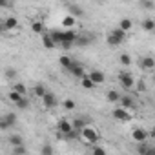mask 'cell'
<instances>
[{
    "label": "cell",
    "instance_id": "obj_1",
    "mask_svg": "<svg viewBox=\"0 0 155 155\" xmlns=\"http://www.w3.org/2000/svg\"><path fill=\"white\" fill-rule=\"evenodd\" d=\"M81 137H82L86 142H90V144H97V142H99V131H97L95 128H91V126H84V128L81 130Z\"/></svg>",
    "mask_w": 155,
    "mask_h": 155
},
{
    "label": "cell",
    "instance_id": "obj_2",
    "mask_svg": "<svg viewBox=\"0 0 155 155\" xmlns=\"http://www.w3.org/2000/svg\"><path fill=\"white\" fill-rule=\"evenodd\" d=\"M124 38H126V33L117 28V29H111V33L108 35V44L111 48H115V46H120L124 42Z\"/></svg>",
    "mask_w": 155,
    "mask_h": 155
},
{
    "label": "cell",
    "instance_id": "obj_3",
    "mask_svg": "<svg viewBox=\"0 0 155 155\" xmlns=\"http://www.w3.org/2000/svg\"><path fill=\"white\" fill-rule=\"evenodd\" d=\"M93 40H95V35H93V33H90V31H82L81 35H77L75 44H79V46H90Z\"/></svg>",
    "mask_w": 155,
    "mask_h": 155
},
{
    "label": "cell",
    "instance_id": "obj_4",
    "mask_svg": "<svg viewBox=\"0 0 155 155\" xmlns=\"http://www.w3.org/2000/svg\"><path fill=\"white\" fill-rule=\"evenodd\" d=\"M111 117H115V119L120 120V122H128V120L131 119V113H130L128 110H124V108H115V110L111 111Z\"/></svg>",
    "mask_w": 155,
    "mask_h": 155
},
{
    "label": "cell",
    "instance_id": "obj_5",
    "mask_svg": "<svg viewBox=\"0 0 155 155\" xmlns=\"http://www.w3.org/2000/svg\"><path fill=\"white\" fill-rule=\"evenodd\" d=\"M119 81H120L122 88H126V90L133 88V84H135V81H133V77H131V75H130L128 71H120V73H119Z\"/></svg>",
    "mask_w": 155,
    "mask_h": 155
},
{
    "label": "cell",
    "instance_id": "obj_6",
    "mask_svg": "<svg viewBox=\"0 0 155 155\" xmlns=\"http://www.w3.org/2000/svg\"><path fill=\"white\" fill-rule=\"evenodd\" d=\"M86 77H88V79H90L93 84H102V82H104V79H106L104 73H102V71H99V69H95V71H91V73H86Z\"/></svg>",
    "mask_w": 155,
    "mask_h": 155
},
{
    "label": "cell",
    "instance_id": "obj_7",
    "mask_svg": "<svg viewBox=\"0 0 155 155\" xmlns=\"http://www.w3.org/2000/svg\"><path fill=\"white\" fill-rule=\"evenodd\" d=\"M69 73H71L73 77H77V79H82V77H86V71H84V68H82L79 62H73V64H71Z\"/></svg>",
    "mask_w": 155,
    "mask_h": 155
},
{
    "label": "cell",
    "instance_id": "obj_8",
    "mask_svg": "<svg viewBox=\"0 0 155 155\" xmlns=\"http://www.w3.org/2000/svg\"><path fill=\"white\" fill-rule=\"evenodd\" d=\"M42 102H44V106H46L48 110H51V108H55V106H57V97H55L53 93L46 91V95L42 97Z\"/></svg>",
    "mask_w": 155,
    "mask_h": 155
},
{
    "label": "cell",
    "instance_id": "obj_9",
    "mask_svg": "<svg viewBox=\"0 0 155 155\" xmlns=\"http://www.w3.org/2000/svg\"><path fill=\"white\" fill-rule=\"evenodd\" d=\"M131 137H133L137 142H146V139H148V131L142 130V128H135V130L131 131Z\"/></svg>",
    "mask_w": 155,
    "mask_h": 155
},
{
    "label": "cell",
    "instance_id": "obj_10",
    "mask_svg": "<svg viewBox=\"0 0 155 155\" xmlns=\"http://www.w3.org/2000/svg\"><path fill=\"white\" fill-rule=\"evenodd\" d=\"M68 15H71L73 18L82 17V15H84V9H82L81 6H77V4H68Z\"/></svg>",
    "mask_w": 155,
    "mask_h": 155
},
{
    "label": "cell",
    "instance_id": "obj_11",
    "mask_svg": "<svg viewBox=\"0 0 155 155\" xmlns=\"http://www.w3.org/2000/svg\"><path fill=\"white\" fill-rule=\"evenodd\" d=\"M73 128H71V122L69 120H66V119H62L60 122H58V131H60V137H64V135H68L69 131H71Z\"/></svg>",
    "mask_w": 155,
    "mask_h": 155
},
{
    "label": "cell",
    "instance_id": "obj_12",
    "mask_svg": "<svg viewBox=\"0 0 155 155\" xmlns=\"http://www.w3.org/2000/svg\"><path fill=\"white\" fill-rule=\"evenodd\" d=\"M62 37H64V42L62 44H75V38H77V33L73 29H68V31H62Z\"/></svg>",
    "mask_w": 155,
    "mask_h": 155
},
{
    "label": "cell",
    "instance_id": "obj_13",
    "mask_svg": "<svg viewBox=\"0 0 155 155\" xmlns=\"http://www.w3.org/2000/svg\"><path fill=\"white\" fill-rule=\"evenodd\" d=\"M139 66L144 68V69H153V68H155V60H153L151 57H144V58L139 60Z\"/></svg>",
    "mask_w": 155,
    "mask_h": 155
},
{
    "label": "cell",
    "instance_id": "obj_14",
    "mask_svg": "<svg viewBox=\"0 0 155 155\" xmlns=\"http://www.w3.org/2000/svg\"><path fill=\"white\" fill-rule=\"evenodd\" d=\"M119 102H120V108H124V110H128V108H133V106H135V101H133L131 97H128V95L120 97V99H119Z\"/></svg>",
    "mask_w": 155,
    "mask_h": 155
},
{
    "label": "cell",
    "instance_id": "obj_15",
    "mask_svg": "<svg viewBox=\"0 0 155 155\" xmlns=\"http://www.w3.org/2000/svg\"><path fill=\"white\" fill-rule=\"evenodd\" d=\"M49 37H51V40H53V44H55V46H57V44H62V42H64L62 31H57V29H55V31H51V33H49Z\"/></svg>",
    "mask_w": 155,
    "mask_h": 155
},
{
    "label": "cell",
    "instance_id": "obj_16",
    "mask_svg": "<svg viewBox=\"0 0 155 155\" xmlns=\"http://www.w3.org/2000/svg\"><path fill=\"white\" fill-rule=\"evenodd\" d=\"M17 26H18V20H17L15 17H8V18H6V22H4L6 31H8V29H15Z\"/></svg>",
    "mask_w": 155,
    "mask_h": 155
},
{
    "label": "cell",
    "instance_id": "obj_17",
    "mask_svg": "<svg viewBox=\"0 0 155 155\" xmlns=\"http://www.w3.org/2000/svg\"><path fill=\"white\" fill-rule=\"evenodd\" d=\"M9 144L15 148V146H22L24 144V139L20 137V135H17V133H13V135H9Z\"/></svg>",
    "mask_w": 155,
    "mask_h": 155
},
{
    "label": "cell",
    "instance_id": "obj_18",
    "mask_svg": "<svg viewBox=\"0 0 155 155\" xmlns=\"http://www.w3.org/2000/svg\"><path fill=\"white\" fill-rule=\"evenodd\" d=\"M84 126H86V122H84V119H81V117H77V119L71 122V128H73V130H77V131H81Z\"/></svg>",
    "mask_w": 155,
    "mask_h": 155
},
{
    "label": "cell",
    "instance_id": "obj_19",
    "mask_svg": "<svg viewBox=\"0 0 155 155\" xmlns=\"http://www.w3.org/2000/svg\"><path fill=\"white\" fill-rule=\"evenodd\" d=\"M131 26H133V24H131V20H130V18H122V20H120V24H119V29H120V31H124V33H128V29H131Z\"/></svg>",
    "mask_w": 155,
    "mask_h": 155
},
{
    "label": "cell",
    "instance_id": "obj_20",
    "mask_svg": "<svg viewBox=\"0 0 155 155\" xmlns=\"http://www.w3.org/2000/svg\"><path fill=\"white\" fill-rule=\"evenodd\" d=\"M2 119L6 120V124H8V128H11V126H15V122H17V115H15V113H6V115H4Z\"/></svg>",
    "mask_w": 155,
    "mask_h": 155
},
{
    "label": "cell",
    "instance_id": "obj_21",
    "mask_svg": "<svg viewBox=\"0 0 155 155\" xmlns=\"http://www.w3.org/2000/svg\"><path fill=\"white\" fill-rule=\"evenodd\" d=\"M42 44H44V48H46V49H53V48H55V44H53V40H51V37H49V33H44Z\"/></svg>",
    "mask_w": 155,
    "mask_h": 155
},
{
    "label": "cell",
    "instance_id": "obj_22",
    "mask_svg": "<svg viewBox=\"0 0 155 155\" xmlns=\"http://www.w3.org/2000/svg\"><path fill=\"white\" fill-rule=\"evenodd\" d=\"M62 26H64V28H73V26H75V18H73L71 15H66V17L62 18Z\"/></svg>",
    "mask_w": 155,
    "mask_h": 155
},
{
    "label": "cell",
    "instance_id": "obj_23",
    "mask_svg": "<svg viewBox=\"0 0 155 155\" xmlns=\"http://www.w3.org/2000/svg\"><path fill=\"white\" fill-rule=\"evenodd\" d=\"M71 64H73V60H71L69 57H66V55H64V57H60V66H62V68H66L68 71H69Z\"/></svg>",
    "mask_w": 155,
    "mask_h": 155
},
{
    "label": "cell",
    "instance_id": "obj_24",
    "mask_svg": "<svg viewBox=\"0 0 155 155\" xmlns=\"http://www.w3.org/2000/svg\"><path fill=\"white\" fill-rule=\"evenodd\" d=\"M142 28H144L146 31H153V29H155V22H153L151 18H146V20L142 22Z\"/></svg>",
    "mask_w": 155,
    "mask_h": 155
},
{
    "label": "cell",
    "instance_id": "obj_25",
    "mask_svg": "<svg viewBox=\"0 0 155 155\" xmlns=\"http://www.w3.org/2000/svg\"><path fill=\"white\" fill-rule=\"evenodd\" d=\"M31 29H33V33H44V31H46V28H44L42 22H33Z\"/></svg>",
    "mask_w": 155,
    "mask_h": 155
},
{
    "label": "cell",
    "instance_id": "obj_26",
    "mask_svg": "<svg viewBox=\"0 0 155 155\" xmlns=\"http://www.w3.org/2000/svg\"><path fill=\"white\" fill-rule=\"evenodd\" d=\"M15 106H17L18 110H28V108H29V101H28L26 97H22V99H20V101L15 104Z\"/></svg>",
    "mask_w": 155,
    "mask_h": 155
},
{
    "label": "cell",
    "instance_id": "obj_27",
    "mask_svg": "<svg viewBox=\"0 0 155 155\" xmlns=\"http://www.w3.org/2000/svg\"><path fill=\"white\" fill-rule=\"evenodd\" d=\"M13 91H17L18 95H22V97H26V86H24V84H20V82L13 86Z\"/></svg>",
    "mask_w": 155,
    "mask_h": 155
},
{
    "label": "cell",
    "instance_id": "obj_28",
    "mask_svg": "<svg viewBox=\"0 0 155 155\" xmlns=\"http://www.w3.org/2000/svg\"><path fill=\"white\" fill-rule=\"evenodd\" d=\"M33 91H35V95H37V97H40V99H42V97H44V95H46V88H44V86H42V84H37V86H35V90H33Z\"/></svg>",
    "mask_w": 155,
    "mask_h": 155
},
{
    "label": "cell",
    "instance_id": "obj_29",
    "mask_svg": "<svg viewBox=\"0 0 155 155\" xmlns=\"http://www.w3.org/2000/svg\"><path fill=\"white\" fill-rule=\"evenodd\" d=\"M81 81H82V88H86V90H93V88H95V84L88 79V77H82Z\"/></svg>",
    "mask_w": 155,
    "mask_h": 155
},
{
    "label": "cell",
    "instance_id": "obj_30",
    "mask_svg": "<svg viewBox=\"0 0 155 155\" xmlns=\"http://www.w3.org/2000/svg\"><path fill=\"white\" fill-rule=\"evenodd\" d=\"M119 99H120V95H119L117 91H113V90L108 91V101H110V102H119Z\"/></svg>",
    "mask_w": 155,
    "mask_h": 155
},
{
    "label": "cell",
    "instance_id": "obj_31",
    "mask_svg": "<svg viewBox=\"0 0 155 155\" xmlns=\"http://www.w3.org/2000/svg\"><path fill=\"white\" fill-rule=\"evenodd\" d=\"M13 153H15V155H26L28 150H26V146L22 144V146H15V148H13Z\"/></svg>",
    "mask_w": 155,
    "mask_h": 155
},
{
    "label": "cell",
    "instance_id": "obj_32",
    "mask_svg": "<svg viewBox=\"0 0 155 155\" xmlns=\"http://www.w3.org/2000/svg\"><path fill=\"white\" fill-rule=\"evenodd\" d=\"M148 146H150V144H146V142H139V146H137V153H139V155H144L146 150H148Z\"/></svg>",
    "mask_w": 155,
    "mask_h": 155
},
{
    "label": "cell",
    "instance_id": "obj_33",
    "mask_svg": "<svg viewBox=\"0 0 155 155\" xmlns=\"http://www.w3.org/2000/svg\"><path fill=\"white\" fill-rule=\"evenodd\" d=\"M42 155H53V146L46 142V144L42 146Z\"/></svg>",
    "mask_w": 155,
    "mask_h": 155
},
{
    "label": "cell",
    "instance_id": "obj_34",
    "mask_svg": "<svg viewBox=\"0 0 155 155\" xmlns=\"http://www.w3.org/2000/svg\"><path fill=\"white\" fill-rule=\"evenodd\" d=\"M120 64H122V66H130V64H131V58H130V55H128V53L120 55Z\"/></svg>",
    "mask_w": 155,
    "mask_h": 155
},
{
    "label": "cell",
    "instance_id": "obj_35",
    "mask_svg": "<svg viewBox=\"0 0 155 155\" xmlns=\"http://www.w3.org/2000/svg\"><path fill=\"white\" fill-rule=\"evenodd\" d=\"M20 99H22V95H18L17 91H9V101H11V102H15V104H17Z\"/></svg>",
    "mask_w": 155,
    "mask_h": 155
},
{
    "label": "cell",
    "instance_id": "obj_36",
    "mask_svg": "<svg viewBox=\"0 0 155 155\" xmlns=\"http://www.w3.org/2000/svg\"><path fill=\"white\" fill-rule=\"evenodd\" d=\"M64 108H66V110H73V108H75V101L66 99V101H64Z\"/></svg>",
    "mask_w": 155,
    "mask_h": 155
},
{
    "label": "cell",
    "instance_id": "obj_37",
    "mask_svg": "<svg viewBox=\"0 0 155 155\" xmlns=\"http://www.w3.org/2000/svg\"><path fill=\"white\" fill-rule=\"evenodd\" d=\"M140 6L144 9H153L155 8V2H150V0H146V2H140Z\"/></svg>",
    "mask_w": 155,
    "mask_h": 155
},
{
    "label": "cell",
    "instance_id": "obj_38",
    "mask_svg": "<svg viewBox=\"0 0 155 155\" xmlns=\"http://www.w3.org/2000/svg\"><path fill=\"white\" fill-rule=\"evenodd\" d=\"M93 155H106V151L101 146H93Z\"/></svg>",
    "mask_w": 155,
    "mask_h": 155
},
{
    "label": "cell",
    "instance_id": "obj_39",
    "mask_svg": "<svg viewBox=\"0 0 155 155\" xmlns=\"http://www.w3.org/2000/svg\"><path fill=\"white\" fill-rule=\"evenodd\" d=\"M15 75H17V71H15L13 68H8V69H6V77H8V79H13Z\"/></svg>",
    "mask_w": 155,
    "mask_h": 155
},
{
    "label": "cell",
    "instance_id": "obj_40",
    "mask_svg": "<svg viewBox=\"0 0 155 155\" xmlns=\"http://www.w3.org/2000/svg\"><path fill=\"white\" fill-rule=\"evenodd\" d=\"M137 90H139V91H146V84H144L142 81H139V82H137Z\"/></svg>",
    "mask_w": 155,
    "mask_h": 155
},
{
    "label": "cell",
    "instance_id": "obj_41",
    "mask_svg": "<svg viewBox=\"0 0 155 155\" xmlns=\"http://www.w3.org/2000/svg\"><path fill=\"white\" fill-rule=\"evenodd\" d=\"M144 155H155V148H153V146H148V150H146Z\"/></svg>",
    "mask_w": 155,
    "mask_h": 155
},
{
    "label": "cell",
    "instance_id": "obj_42",
    "mask_svg": "<svg viewBox=\"0 0 155 155\" xmlns=\"http://www.w3.org/2000/svg\"><path fill=\"white\" fill-rule=\"evenodd\" d=\"M13 4H9V2H6V0H0V8H11Z\"/></svg>",
    "mask_w": 155,
    "mask_h": 155
},
{
    "label": "cell",
    "instance_id": "obj_43",
    "mask_svg": "<svg viewBox=\"0 0 155 155\" xmlns=\"http://www.w3.org/2000/svg\"><path fill=\"white\" fill-rule=\"evenodd\" d=\"M0 130H8V124H6V120L0 117Z\"/></svg>",
    "mask_w": 155,
    "mask_h": 155
}]
</instances>
